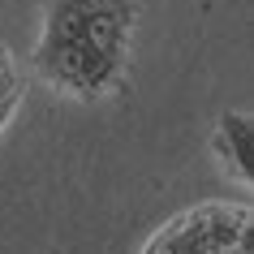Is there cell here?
I'll use <instances>...</instances> for the list:
<instances>
[{
    "instance_id": "cell-3",
    "label": "cell",
    "mask_w": 254,
    "mask_h": 254,
    "mask_svg": "<svg viewBox=\"0 0 254 254\" xmlns=\"http://www.w3.org/2000/svg\"><path fill=\"white\" fill-rule=\"evenodd\" d=\"M215 155L228 164V173L237 181H250L254 177V125L246 112H224L220 117V129H215Z\"/></svg>"
},
{
    "instance_id": "cell-5",
    "label": "cell",
    "mask_w": 254,
    "mask_h": 254,
    "mask_svg": "<svg viewBox=\"0 0 254 254\" xmlns=\"http://www.w3.org/2000/svg\"><path fill=\"white\" fill-rule=\"evenodd\" d=\"M228 254H254V237H246V241H241V246H233V250H228Z\"/></svg>"
},
{
    "instance_id": "cell-2",
    "label": "cell",
    "mask_w": 254,
    "mask_h": 254,
    "mask_svg": "<svg viewBox=\"0 0 254 254\" xmlns=\"http://www.w3.org/2000/svg\"><path fill=\"white\" fill-rule=\"evenodd\" d=\"M246 237H254V215L246 202H198L173 215L142 254H228Z\"/></svg>"
},
{
    "instance_id": "cell-4",
    "label": "cell",
    "mask_w": 254,
    "mask_h": 254,
    "mask_svg": "<svg viewBox=\"0 0 254 254\" xmlns=\"http://www.w3.org/2000/svg\"><path fill=\"white\" fill-rule=\"evenodd\" d=\"M22 95H26V73H22V65L9 48H0V129L13 121Z\"/></svg>"
},
{
    "instance_id": "cell-1",
    "label": "cell",
    "mask_w": 254,
    "mask_h": 254,
    "mask_svg": "<svg viewBox=\"0 0 254 254\" xmlns=\"http://www.w3.org/2000/svg\"><path fill=\"white\" fill-rule=\"evenodd\" d=\"M134 22V0H52L35 69L65 95H108L125 73Z\"/></svg>"
}]
</instances>
